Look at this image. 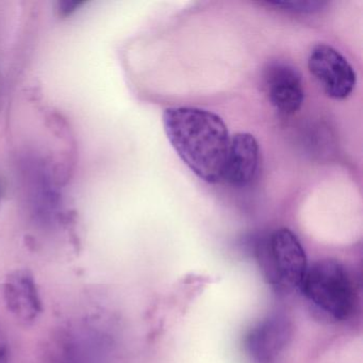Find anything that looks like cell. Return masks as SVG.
<instances>
[{
  "instance_id": "obj_1",
  "label": "cell",
  "mask_w": 363,
  "mask_h": 363,
  "mask_svg": "<svg viewBox=\"0 0 363 363\" xmlns=\"http://www.w3.org/2000/svg\"><path fill=\"white\" fill-rule=\"evenodd\" d=\"M165 135L184 164L203 182L223 179L230 135L224 121L214 112L199 108L164 110Z\"/></svg>"
},
{
  "instance_id": "obj_2",
  "label": "cell",
  "mask_w": 363,
  "mask_h": 363,
  "mask_svg": "<svg viewBox=\"0 0 363 363\" xmlns=\"http://www.w3.org/2000/svg\"><path fill=\"white\" fill-rule=\"evenodd\" d=\"M299 290L312 309L329 322L350 320L359 306L356 280L335 259H323L308 267Z\"/></svg>"
},
{
  "instance_id": "obj_3",
  "label": "cell",
  "mask_w": 363,
  "mask_h": 363,
  "mask_svg": "<svg viewBox=\"0 0 363 363\" xmlns=\"http://www.w3.org/2000/svg\"><path fill=\"white\" fill-rule=\"evenodd\" d=\"M256 254L263 276L271 286L279 291L299 289L308 269L307 256L293 231L276 229L259 242Z\"/></svg>"
},
{
  "instance_id": "obj_4",
  "label": "cell",
  "mask_w": 363,
  "mask_h": 363,
  "mask_svg": "<svg viewBox=\"0 0 363 363\" xmlns=\"http://www.w3.org/2000/svg\"><path fill=\"white\" fill-rule=\"evenodd\" d=\"M308 69L325 94L335 101L347 99L356 88L357 74L354 67L333 46H314L308 58Z\"/></svg>"
},
{
  "instance_id": "obj_5",
  "label": "cell",
  "mask_w": 363,
  "mask_h": 363,
  "mask_svg": "<svg viewBox=\"0 0 363 363\" xmlns=\"http://www.w3.org/2000/svg\"><path fill=\"white\" fill-rule=\"evenodd\" d=\"M292 337L288 316L273 313L246 333L244 350L252 363H275Z\"/></svg>"
},
{
  "instance_id": "obj_6",
  "label": "cell",
  "mask_w": 363,
  "mask_h": 363,
  "mask_svg": "<svg viewBox=\"0 0 363 363\" xmlns=\"http://www.w3.org/2000/svg\"><path fill=\"white\" fill-rule=\"evenodd\" d=\"M94 328L80 325L63 330L52 345L50 363H106L107 337Z\"/></svg>"
},
{
  "instance_id": "obj_7",
  "label": "cell",
  "mask_w": 363,
  "mask_h": 363,
  "mask_svg": "<svg viewBox=\"0 0 363 363\" xmlns=\"http://www.w3.org/2000/svg\"><path fill=\"white\" fill-rule=\"evenodd\" d=\"M263 90L280 113L294 114L305 101L303 78L296 67L282 61L267 65L262 75Z\"/></svg>"
},
{
  "instance_id": "obj_8",
  "label": "cell",
  "mask_w": 363,
  "mask_h": 363,
  "mask_svg": "<svg viewBox=\"0 0 363 363\" xmlns=\"http://www.w3.org/2000/svg\"><path fill=\"white\" fill-rule=\"evenodd\" d=\"M4 297L8 310L24 324L35 322L43 311L37 282L28 269H16L7 276Z\"/></svg>"
},
{
  "instance_id": "obj_9",
  "label": "cell",
  "mask_w": 363,
  "mask_h": 363,
  "mask_svg": "<svg viewBox=\"0 0 363 363\" xmlns=\"http://www.w3.org/2000/svg\"><path fill=\"white\" fill-rule=\"evenodd\" d=\"M260 150L254 135L239 133L230 138L223 179L235 186H247L259 167Z\"/></svg>"
},
{
  "instance_id": "obj_10",
  "label": "cell",
  "mask_w": 363,
  "mask_h": 363,
  "mask_svg": "<svg viewBox=\"0 0 363 363\" xmlns=\"http://www.w3.org/2000/svg\"><path fill=\"white\" fill-rule=\"evenodd\" d=\"M271 5L284 8V10H288V11L305 13V12L318 11L323 6H325V4L320 3V1H295V3L293 1V3H274Z\"/></svg>"
},
{
  "instance_id": "obj_11",
  "label": "cell",
  "mask_w": 363,
  "mask_h": 363,
  "mask_svg": "<svg viewBox=\"0 0 363 363\" xmlns=\"http://www.w3.org/2000/svg\"><path fill=\"white\" fill-rule=\"evenodd\" d=\"M84 1H73V0H65L59 3L58 11L60 16L62 18H67L71 16L74 12L77 11L82 5Z\"/></svg>"
},
{
  "instance_id": "obj_12",
  "label": "cell",
  "mask_w": 363,
  "mask_h": 363,
  "mask_svg": "<svg viewBox=\"0 0 363 363\" xmlns=\"http://www.w3.org/2000/svg\"><path fill=\"white\" fill-rule=\"evenodd\" d=\"M0 363H9V347H8L7 339L1 330H0Z\"/></svg>"
}]
</instances>
